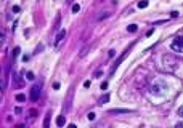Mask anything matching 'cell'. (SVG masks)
I'll use <instances>...</instances> for the list:
<instances>
[{"instance_id":"obj_13","label":"cell","mask_w":183,"mask_h":128,"mask_svg":"<svg viewBox=\"0 0 183 128\" xmlns=\"http://www.w3.org/2000/svg\"><path fill=\"white\" fill-rule=\"evenodd\" d=\"M48 125H50V115H47V117H45V122H43V127L48 128Z\"/></svg>"},{"instance_id":"obj_16","label":"cell","mask_w":183,"mask_h":128,"mask_svg":"<svg viewBox=\"0 0 183 128\" xmlns=\"http://www.w3.org/2000/svg\"><path fill=\"white\" fill-rule=\"evenodd\" d=\"M79 10H80V6L77 5V3H74V5H72V11H74V13H77Z\"/></svg>"},{"instance_id":"obj_17","label":"cell","mask_w":183,"mask_h":128,"mask_svg":"<svg viewBox=\"0 0 183 128\" xmlns=\"http://www.w3.org/2000/svg\"><path fill=\"white\" fill-rule=\"evenodd\" d=\"M19 10H21V8H19L18 5H15V6H13V13H19Z\"/></svg>"},{"instance_id":"obj_22","label":"cell","mask_w":183,"mask_h":128,"mask_svg":"<svg viewBox=\"0 0 183 128\" xmlns=\"http://www.w3.org/2000/svg\"><path fill=\"white\" fill-rule=\"evenodd\" d=\"M178 115H180V117H183V106L180 107V109H178Z\"/></svg>"},{"instance_id":"obj_19","label":"cell","mask_w":183,"mask_h":128,"mask_svg":"<svg viewBox=\"0 0 183 128\" xmlns=\"http://www.w3.org/2000/svg\"><path fill=\"white\" fill-rule=\"evenodd\" d=\"M19 55V48H15V51H13V56H15V58H16V56H18Z\"/></svg>"},{"instance_id":"obj_2","label":"cell","mask_w":183,"mask_h":128,"mask_svg":"<svg viewBox=\"0 0 183 128\" xmlns=\"http://www.w3.org/2000/svg\"><path fill=\"white\" fill-rule=\"evenodd\" d=\"M151 90H152V93H154V95H162V93H164V90H167V85H165L162 80H157V82L152 85Z\"/></svg>"},{"instance_id":"obj_14","label":"cell","mask_w":183,"mask_h":128,"mask_svg":"<svg viewBox=\"0 0 183 128\" xmlns=\"http://www.w3.org/2000/svg\"><path fill=\"white\" fill-rule=\"evenodd\" d=\"M26 75H28V77H26V79H28V80H34V79H35V75H34V72H28V74H26Z\"/></svg>"},{"instance_id":"obj_9","label":"cell","mask_w":183,"mask_h":128,"mask_svg":"<svg viewBox=\"0 0 183 128\" xmlns=\"http://www.w3.org/2000/svg\"><path fill=\"white\" fill-rule=\"evenodd\" d=\"M109 98H111L109 95H103V96L100 98V101H98V103H100V104H106L108 101H109Z\"/></svg>"},{"instance_id":"obj_18","label":"cell","mask_w":183,"mask_h":128,"mask_svg":"<svg viewBox=\"0 0 183 128\" xmlns=\"http://www.w3.org/2000/svg\"><path fill=\"white\" fill-rule=\"evenodd\" d=\"M108 88V82H103L101 83V90H106Z\"/></svg>"},{"instance_id":"obj_4","label":"cell","mask_w":183,"mask_h":128,"mask_svg":"<svg viewBox=\"0 0 183 128\" xmlns=\"http://www.w3.org/2000/svg\"><path fill=\"white\" fill-rule=\"evenodd\" d=\"M128 50H130V48H128ZM128 50H125V51H124V53H122V55L119 56V58H117V59H116V63H114V66H113V69H111V74H113V72H114V70H116V69H117V66H119V64H121L122 61H124V59H125V58H127V55H128Z\"/></svg>"},{"instance_id":"obj_8","label":"cell","mask_w":183,"mask_h":128,"mask_svg":"<svg viewBox=\"0 0 183 128\" xmlns=\"http://www.w3.org/2000/svg\"><path fill=\"white\" fill-rule=\"evenodd\" d=\"M15 99L18 101V103H24V101H26V96L23 95V93H18V95L15 96Z\"/></svg>"},{"instance_id":"obj_5","label":"cell","mask_w":183,"mask_h":128,"mask_svg":"<svg viewBox=\"0 0 183 128\" xmlns=\"http://www.w3.org/2000/svg\"><path fill=\"white\" fill-rule=\"evenodd\" d=\"M64 37H66V31H64V29H61V31L56 34V39H55V46H58L61 42H63V39Z\"/></svg>"},{"instance_id":"obj_21","label":"cell","mask_w":183,"mask_h":128,"mask_svg":"<svg viewBox=\"0 0 183 128\" xmlns=\"http://www.w3.org/2000/svg\"><path fill=\"white\" fill-rule=\"evenodd\" d=\"M53 88H55V90H60V83L55 82V83H53Z\"/></svg>"},{"instance_id":"obj_6","label":"cell","mask_w":183,"mask_h":128,"mask_svg":"<svg viewBox=\"0 0 183 128\" xmlns=\"http://www.w3.org/2000/svg\"><path fill=\"white\" fill-rule=\"evenodd\" d=\"M128 112H132L130 109H111L109 110V114H128Z\"/></svg>"},{"instance_id":"obj_3","label":"cell","mask_w":183,"mask_h":128,"mask_svg":"<svg viewBox=\"0 0 183 128\" xmlns=\"http://www.w3.org/2000/svg\"><path fill=\"white\" fill-rule=\"evenodd\" d=\"M39 98H40V85H34L30 88V99H32V103H35Z\"/></svg>"},{"instance_id":"obj_10","label":"cell","mask_w":183,"mask_h":128,"mask_svg":"<svg viewBox=\"0 0 183 128\" xmlns=\"http://www.w3.org/2000/svg\"><path fill=\"white\" fill-rule=\"evenodd\" d=\"M127 31L130 32V34H133V32H137V31H138V26H137V24H130V26L127 27Z\"/></svg>"},{"instance_id":"obj_12","label":"cell","mask_w":183,"mask_h":128,"mask_svg":"<svg viewBox=\"0 0 183 128\" xmlns=\"http://www.w3.org/2000/svg\"><path fill=\"white\" fill-rule=\"evenodd\" d=\"M95 117H96L95 112H89V114H87V119H89V120H95Z\"/></svg>"},{"instance_id":"obj_7","label":"cell","mask_w":183,"mask_h":128,"mask_svg":"<svg viewBox=\"0 0 183 128\" xmlns=\"http://www.w3.org/2000/svg\"><path fill=\"white\" fill-rule=\"evenodd\" d=\"M56 125H58V127H63V125H66V119H64L63 115H60L58 119H56Z\"/></svg>"},{"instance_id":"obj_15","label":"cell","mask_w":183,"mask_h":128,"mask_svg":"<svg viewBox=\"0 0 183 128\" xmlns=\"http://www.w3.org/2000/svg\"><path fill=\"white\" fill-rule=\"evenodd\" d=\"M108 16H109V13H108V11H104V13H103V15H101V16H98V21H101V19L108 18Z\"/></svg>"},{"instance_id":"obj_11","label":"cell","mask_w":183,"mask_h":128,"mask_svg":"<svg viewBox=\"0 0 183 128\" xmlns=\"http://www.w3.org/2000/svg\"><path fill=\"white\" fill-rule=\"evenodd\" d=\"M146 6H148V0H141V2H138V8H140V10L146 8Z\"/></svg>"},{"instance_id":"obj_20","label":"cell","mask_w":183,"mask_h":128,"mask_svg":"<svg viewBox=\"0 0 183 128\" xmlns=\"http://www.w3.org/2000/svg\"><path fill=\"white\" fill-rule=\"evenodd\" d=\"M170 16H172V18H177V16H178V11H172Z\"/></svg>"},{"instance_id":"obj_1","label":"cell","mask_w":183,"mask_h":128,"mask_svg":"<svg viewBox=\"0 0 183 128\" xmlns=\"http://www.w3.org/2000/svg\"><path fill=\"white\" fill-rule=\"evenodd\" d=\"M170 48L175 53H183V37H175L170 43Z\"/></svg>"}]
</instances>
